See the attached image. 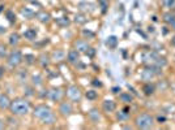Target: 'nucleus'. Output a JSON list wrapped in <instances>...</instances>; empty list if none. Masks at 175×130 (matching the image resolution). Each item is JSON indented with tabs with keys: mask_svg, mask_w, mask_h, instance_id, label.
Wrapping results in <instances>:
<instances>
[{
	"mask_svg": "<svg viewBox=\"0 0 175 130\" xmlns=\"http://www.w3.org/2000/svg\"><path fill=\"white\" fill-rule=\"evenodd\" d=\"M9 109L14 116H24V114H28L30 111V104L25 99H16L11 103Z\"/></svg>",
	"mask_w": 175,
	"mask_h": 130,
	"instance_id": "f03ea898",
	"label": "nucleus"
},
{
	"mask_svg": "<svg viewBox=\"0 0 175 130\" xmlns=\"http://www.w3.org/2000/svg\"><path fill=\"white\" fill-rule=\"evenodd\" d=\"M143 90H144V92H145L146 95H152V94L154 92V86H153V85H150V83H146V85L144 86Z\"/></svg>",
	"mask_w": 175,
	"mask_h": 130,
	"instance_id": "393cba45",
	"label": "nucleus"
},
{
	"mask_svg": "<svg viewBox=\"0 0 175 130\" xmlns=\"http://www.w3.org/2000/svg\"><path fill=\"white\" fill-rule=\"evenodd\" d=\"M64 57H65V52L63 50H56L53 53V60L54 61H62V60H64Z\"/></svg>",
	"mask_w": 175,
	"mask_h": 130,
	"instance_id": "dca6fc26",
	"label": "nucleus"
},
{
	"mask_svg": "<svg viewBox=\"0 0 175 130\" xmlns=\"http://www.w3.org/2000/svg\"><path fill=\"white\" fill-rule=\"evenodd\" d=\"M37 18H38V21L42 22V24H47V22H50V20H51V16L46 12H39V13H37Z\"/></svg>",
	"mask_w": 175,
	"mask_h": 130,
	"instance_id": "2eb2a0df",
	"label": "nucleus"
},
{
	"mask_svg": "<svg viewBox=\"0 0 175 130\" xmlns=\"http://www.w3.org/2000/svg\"><path fill=\"white\" fill-rule=\"evenodd\" d=\"M7 56V47L4 44H0V57H5Z\"/></svg>",
	"mask_w": 175,
	"mask_h": 130,
	"instance_id": "7c9ffc66",
	"label": "nucleus"
},
{
	"mask_svg": "<svg viewBox=\"0 0 175 130\" xmlns=\"http://www.w3.org/2000/svg\"><path fill=\"white\" fill-rule=\"evenodd\" d=\"M106 46L109 47V48H111V50L116 48V46H118V38H116L115 35L109 36V38L106 39Z\"/></svg>",
	"mask_w": 175,
	"mask_h": 130,
	"instance_id": "4468645a",
	"label": "nucleus"
},
{
	"mask_svg": "<svg viewBox=\"0 0 175 130\" xmlns=\"http://www.w3.org/2000/svg\"><path fill=\"white\" fill-rule=\"evenodd\" d=\"M79 8L81 10H93V8H94V4H92V3H86V1H81L79 3Z\"/></svg>",
	"mask_w": 175,
	"mask_h": 130,
	"instance_id": "6ab92c4d",
	"label": "nucleus"
},
{
	"mask_svg": "<svg viewBox=\"0 0 175 130\" xmlns=\"http://www.w3.org/2000/svg\"><path fill=\"white\" fill-rule=\"evenodd\" d=\"M39 61H41V65L43 66V68H46V66L50 64V59H48L47 55H41V57H39Z\"/></svg>",
	"mask_w": 175,
	"mask_h": 130,
	"instance_id": "5701e85b",
	"label": "nucleus"
},
{
	"mask_svg": "<svg viewBox=\"0 0 175 130\" xmlns=\"http://www.w3.org/2000/svg\"><path fill=\"white\" fill-rule=\"evenodd\" d=\"M24 36L28 40H34L37 38V31L34 30V29H28V30L24 33Z\"/></svg>",
	"mask_w": 175,
	"mask_h": 130,
	"instance_id": "f3484780",
	"label": "nucleus"
},
{
	"mask_svg": "<svg viewBox=\"0 0 175 130\" xmlns=\"http://www.w3.org/2000/svg\"><path fill=\"white\" fill-rule=\"evenodd\" d=\"M74 47H76V50L79 52H86L89 50V44H88V42H85L84 39L77 40V42L74 43Z\"/></svg>",
	"mask_w": 175,
	"mask_h": 130,
	"instance_id": "9d476101",
	"label": "nucleus"
},
{
	"mask_svg": "<svg viewBox=\"0 0 175 130\" xmlns=\"http://www.w3.org/2000/svg\"><path fill=\"white\" fill-rule=\"evenodd\" d=\"M32 83L34 85V86H41V85L43 83V78L41 74H33L32 76Z\"/></svg>",
	"mask_w": 175,
	"mask_h": 130,
	"instance_id": "a211bd4d",
	"label": "nucleus"
},
{
	"mask_svg": "<svg viewBox=\"0 0 175 130\" xmlns=\"http://www.w3.org/2000/svg\"><path fill=\"white\" fill-rule=\"evenodd\" d=\"M99 3H101L102 10H103V12H105V10H106V5H107V0H99Z\"/></svg>",
	"mask_w": 175,
	"mask_h": 130,
	"instance_id": "e433bc0d",
	"label": "nucleus"
},
{
	"mask_svg": "<svg viewBox=\"0 0 175 130\" xmlns=\"http://www.w3.org/2000/svg\"><path fill=\"white\" fill-rule=\"evenodd\" d=\"M47 96L53 100V102H59V100L62 99V96H63V92H62L60 88H53V90L48 91Z\"/></svg>",
	"mask_w": 175,
	"mask_h": 130,
	"instance_id": "0eeeda50",
	"label": "nucleus"
},
{
	"mask_svg": "<svg viewBox=\"0 0 175 130\" xmlns=\"http://www.w3.org/2000/svg\"><path fill=\"white\" fill-rule=\"evenodd\" d=\"M163 17H165V21L167 22V24H170V25H171V24H174V22H175V17L173 16V14H170V13H166Z\"/></svg>",
	"mask_w": 175,
	"mask_h": 130,
	"instance_id": "c85d7f7f",
	"label": "nucleus"
},
{
	"mask_svg": "<svg viewBox=\"0 0 175 130\" xmlns=\"http://www.w3.org/2000/svg\"><path fill=\"white\" fill-rule=\"evenodd\" d=\"M56 22H58V24L60 25V26H68V25H69V20H68V18H67V17L58 18Z\"/></svg>",
	"mask_w": 175,
	"mask_h": 130,
	"instance_id": "cd10ccee",
	"label": "nucleus"
},
{
	"mask_svg": "<svg viewBox=\"0 0 175 130\" xmlns=\"http://www.w3.org/2000/svg\"><path fill=\"white\" fill-rule=\"evenodd\" d=\"M33 114H34V117H37L38 120H41L46 125H53L55 122V114L46 105H37L34 108Z\"/></svg>",
	"mask_w": 175,
	"mask_h": 130,
	"instance_id": "f257e3e1",
	"label": "nucleus"
},
{
	"mask_svg": "<svg viewBox=\"0 0 175 130\" xmlns=\"http://www.w3.org/2000/svg\"><path fill=\"white\" fill-rule=\"evenodd\" d=\"M153 125V117L148 113H143L136 118V126L140 129H149Z\"/></svg>",
	"mask_w": 175,
	"mask_h": 130,
	"instance_id": "7ed1b4c3",
	"label": "nucleus"
},
{
	"mask_svg": "<svg viewBox=\"0 0 175 130\" xmlns=\"http://www.w3.org/2000/svg\"><path fill=\"white\" fill-rule=\"evenodd\" d=\"M67 96L73 102H80L81 99V90L77 86H69L67 88Z\"/></svg>",
	"mask_w": 175,
	"mask_h": 130,
	"instance_id": "39448f33",
	"label": "nucleus"
},
{
	"mask_svg": "<svg viewBox=\"0 0 175 130\" xmlns=\"http://www.w3.org/2000/svg\"><path fill=\"white\" fill-rule=\"evenodd\" d=\"M127 117H128V113L127 112H119L118 113V120H122V121H124V120H127Z\"/></svg>",
	"mask_w": 175,
	"mask_h": 130,
	"instance_id": "2f4dec72",
	"label": "nucleus"
},
{
	"mask_svg": "<svg viewBox=\"0 0 175 130\" xmlns=\"http://www.w3.org/2000/svg\"><path fill=\"white\" fill-rule=\"evenodd\" d=\"M7 17H8V21L9 22H14V21H16V16H14V14L11 12V10H9V12H7Z\"/></svg>",
	"mask_w": 175,
	"mask_h": 130,
	"instance_id": "72a5a7b5",
	"label": "nucleus"
},
{
	"mask_svg": "<svg viewBox=\"0 0 175 130\" xmlns=\"http://www.w3.org/2000/svg\"><path fill=\"white\" fill-rule=\"evenodd\" d=\"M83 34H84L85 36H89V38H93V36H94V33H92V31H86V30H84V31H83Z\"/></svg>",
	"mask_w": 175,
	"mask_h": 130,
	"instance_id": "4c0bfd02",
	"label": "nucleus"
},
{
	"mask_svg": "<svg viewBox=\"0 0 175 130\" xmlns=\"http://www.w3.org/2000/svg\"><path fill=\"white\" fill-rule=\"evenodd\" d=\"M4 128H5V122L0 120V130H2V129H4Z\"/></svg>",
	"mask_w": 175,
	"mask_h": 130,
	"instance_id": "a19ab883",
	"label": "nucleus"
},
{
	"mask_svg": "<svg viewBox=\"0 0 175 130\" xmlns=\"http://www.w3.org/2000/svg\"><path fill=\"white\" fill-rule=\"evenodd\" d=\"M171 25H173V27L175 29V22H174V24H171Z\"/></svg>",
	"mask_w": 175,
	"mask_h": 130,
	"instance_id": "a18cd8bd",
	"label": "nucleus"
},
{
	"mask_svg": "<svg viewBox=\"0 0 175 130\" xmlns=\"http://www.w3.org/2000/svg\"><path fill=\"white\" fill-rule=\"evenodd\" d=\"M158 59L157 53L155 52H146V53L144 55V61L145 62H152V64H155V60Z\"/></svg>",
	"mask_w": 175,
	"mask_h": 130,
	"instance_id": "ddd939ff",
	"label": "nucleus"
},
{
	"mask_svg": "<svg viewBox=\"0 0 175 130\" xmlns=\"http://www.w3.org/2000/svg\"><path fill=\"white\" fill-rule=\"evenodd\" d=\"M158 121H159V122H163V121H165V117H161V116H159V117H158Z\"/></svg>",
	"mask_w": 175,
	"mask_h": 130,
	"instance_id": "79ce46f5",
	"label": "nucleus"
},
{
	"mask_svg": "<svg viewBox=\"0 0 175 130\" xmlns=\"http://www.w3.org/2000/svg\"><path fill=\"white\" fill-rule=\"evenodd\" d=\"M102 107H103V111L107 113H111V112H114L115 108H116V105H115V102H113V100H105L102 104Z\"/></svg>",
	"mask_w": 175,
	"mask_h": 130,
	"instance_id": "1a4fd4ad",
	"label": "nucleus"
},
{
	"mask_svg": "<svg viewBox=\"0 0 175 130\" xmlns=\"http://www.w3.org/2000/svg\"><path fill=\"white\" fill-rule=\"evenodd\" d=\"M25 90H26V91H25V94H26L28 96L34 95V92H33V88H32V87H26V88H25Z\"/></svg>",
	"mask_w": 175,
	"mask_h": 130,
	"instance_id": "c9c22d12",
	"label": "nucleus"
},
{
	"mask_svg": "<svg viewBox=\"0 0 175 130\" xmlns=\"http://www.w3.org/2000/svg\"><path fill=\"white\" fill-rule=\"evenodd\" d=\"M7 125H8L9 129H14V128H18V125H20V124H18V120H17V118L9 117V118H8V124H7Z\"/></svg>",
	"mask_w": 175,
	"mask_h": 130,
	"instance_id": "412c9836",
	"label": "nucleus"
},
{
	"mask_svg": "<svg viewBox=\"0 0 175 130\" xmlns=\"http://www.w3.org/2000/svg\"><path fill=\"white\" fill-rule=\"evenodd\" d=\"M18 42H20V35H18L17 33L11 34V36H9V44L11 46H17Z\"/></svg>",
	"mask_w": 175,
	"mask_h": 130,
	"instance_id": "aec40b11",
	"label": "nucleus"
},
{
	"mask_svg": "<svg viewBox=\"0 0 175 130\" xmlns=\"http://www.w3.org/2000/svg\"><path fill=\"white\" fill-rule=\"evenodd\" d=\"M132 95H129V92H124V94H120V100L124 103H131L132 102Z\"/></svg>",
	"mask_w": 175,
	"mask_h": 130,
	"instance_id": "b1692460",
	"label": "nucleus"
},
{
	"mask_svg": "<svg viewBox=\"0 0 175 130\" xmlns=\"http://www.w3.org/2000/svg\"><path fill=\"white\" fill-rule=\"evenodd\" d=\"M119 91H120V87H113V92H114V94H118Z\"/></svg>",
	"mask_w": 175,
	"mask_h": 130,
	"instance_id": "ea45409f",
	"label": "nucleus"
},
{
	"mask_svg": "<svg viewBox=\"0 0 175 130\" xmlns=\"http://www.w3.org/2000/svg\"><path fill=\"white\" fill-rule=\"evenodd\" d=\"M3 73H4V69L0 68V77H2V74H3Z\"/></svg>",
	"mask_w": 175,
	"mask_h": 130,
	"instance_id": "37998d69",
	"label": "nucleus"
},
{
	"mask_svg": "<svg viewBox=\"0 0 175 130\" xmlns=\"http://www.w3.org/2000/svg\"><path fill=\"white\" fill-rule=\"evenodd\" d=\"M25 60H26L28 64H33V62H34V56H32V55H25Z\"/></svg>",
	"mask_w": 175,
	"mask_h": 130,
	"instance_id": "f704fd0d",
	"label": "nucleus"
},
{
	"mask_svg": "<svg viewBox=\"0 0 175 130\" xmlns=\"http://www.w3.org/2000/svg\"><path fill=\"white\" fill-rule=\"evenodd\" d=\"M163 4H165L166 8H171L175 4V0H163Z\"/></svg>",
	"mask_w": 175,
	"mask_h": 130,
	"instance_id": "473e14b6",
	"label": "nucleus"
},
{
	"mask_svg": "<svg viewBox=\"0 0 175 130\" xmlns=\"http://www.w3.org/2000/svg\"><path fill=\"white\" fill-rule=\"evenodd\" d=\"M93 85H94V86H99V87H101V86H102V83H101V82H99V81H98V79H94V81H93Z\"/></svg>",
	"mask_w": 175,
	"mask_h": 130,
	"instance_id": "58836bf2",
	"label": "nucleus"
},
{
	"mask_svg": "<svg viewBox=\"0 0 175 130\" xmlns=\"http://www.w3.org/2000/svg\"><path fill=\"white\" fill-rule=\"evenodd\" d=\"M22 60H24V57H22V53L18 50H14L8 55V65L12 66V68L18 66L22 62Z\"/></svg>",
	"mask_w": 175,
	"mask_h": 130,
	"instance_id": "20e7f679",
	"label": "nucleus"
},
{
	"mask_svg": "<svg viewBox=\"0 0 175 130\" xmlns=\"http://www.w3.org/2000/svg\"><path fill=\"white\" fill-rule=\"evenodd\" d=\"M86 98L89 99V100H95L97 99V96H98V94H97V91H94V90H89V91H86Z\"/></svg>",
	"mask_w": 175,
	"mask_h": 130,
	"instance_id": "bb28decb",
	"label": "nucleus"
},
{
	"mask_svg": "<svg viewBox=\"0 0 175 130\" xmlns=\"http://www.w3.org/2000/svg\"><path fill=\"white\" fill-rule=\"evenodd\" d=\"M72 104H71L69 102H63L60 104V107H59V112H60L63 116H68V114L72 113Z\"/></svg>",
	"mask_w": 175,
	"mask_h": 130,
	"instance_id": "423d86ee",
	"label": "nucleus"
},
{
	"mask_svg": "<svg viewBox=\"0 0 175 130\" xmlns=\"http://www.w3.org/2000/svg\"><path fill=\"white\" fill-rule=\"evenodd\" d=\"M74 21H76L77 24H85V22H86V17H85V14H83V13L76 14V17H74Z\"/></svg>",
	"mask_w": 175,
	"mask_h": 130,
	"instance_id": "a878e982",
	"label": "nucleus"
},
{
	"mask_svg": "<svg viewBox=\"0 0 175 130\" xmlns=\"http://www.w3.org/2000/svg\"><path fill=\"white\" fill-rule=\"evenodd\" d=\"M68 61L71 62V64H74V62H79V59H80V53L77 50H72L68 52Z\"/></svg>",
	"mask_w": 175,
	"mask_h": 130,
	"instance_id": "9b49d317",
	"label": "nucleus"
},
{
	"mask_svg": "<svg viewBox=\"0 0 175 130\" xmlns=\"http://www.w3.org/2000/svg\"><path fill=\"white\" fill-rule=\"evenodd\" d=\"M21 13H22V16H24L25 18H32V17H34V14H35L32 9H29V8H24L21 10Z\"/></svg>",
	"mask_w": 175,
	"mask_h": 130,
	"instance_id": "4be33fe9",
	"label": "nucleus"
},
{
	"mask_svg": "<svg viewBox=\"0 0 175 130\" xmlns=\"http://www.w3.org/2000/svg\"><path fill=\"white\" fill-rule=\"evenodd\" d=\"M171 43H173V44H174V46H175V36H174V38H173V40H171Z\"/></svg>",
	"mask_w": 175,
	"mask_h": 130,
	"instance_id": "c03bdc74",
	"label": "nucleus"
},
{
	"mask_svg": "<svg viewBox=\"0 0 175 130\" xmlns=\"http://www.w3.org/2000/svg\"><path fill=\"white\" fill-rule=\"evenodd\" d=\"M89 118H90V121L94 122V124L99 122V121H101V113H99V111L90 109V111H89Z\"/></svg>",
	"mask_w": 175,
	"mask_h": 130,
	"instance_id": "f8f14e48",
	"label": "nucleus"
},
{
	"mask_svg": "<svg viewBox=\"0 0 175 130\" xmlns=\"http://www.w3.org/2000/svg\"><path fill=\"white\" fill-rule=\"evenodd\" d=\"M11 99L7 94H0V109H7L11 107Z\"/></svg>",
	"mask_w": 175,
	"mask_h": 130,
	"instance_id": "6e6552de",
	"label": "nucleus"
},
{
	"mask_svg": "<svg viewBox=\"0 0 175 130\" xmlns=\"http://www.w3.org/2000/svg\"><path fill=\"white\" fill-rule=\"evenodd\" d=\"M26 72H25V70H20V72H18V79L21 81V82H24L25 79H26Z\"/></svg>",
	"mask_w": 175,
	"mask_h": 130,
	"instance_id": "c756f323",
	"label": "nucleus"
}]
</instances>
